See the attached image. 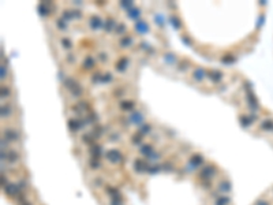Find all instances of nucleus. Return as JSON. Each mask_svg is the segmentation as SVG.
Here are the masks:
<instances>
[{
  "instance_id": "f257e3e1",
  "label": "nucleus",
  "mask_w": 273,
  "mask_h": 205,
  "mask_svg": "<svg viewBox=\"0 0 273 205\" xmlns=\"http://www.w3.org/2000/svg\"><path fill=\"white\" fill-rule=\"evenodd\" d=\"M129 122L130 123H133V125H137V126H142L144 125V122H145V116H144V114L141 112V111H133L131 112V115H130V118H129Z\"/></svg>"
},
{
  "instance_id": "f03ea898",
  "label": "nucleus",
  "mask_w": 273,
  "mask_h": 205,
  "mask_svg": "<svg viewBox=\"0 0 273 205\" xmlns=\"http://www.w3.org/2000/svg\"><path fill=\"white\" fill-rule=\"evenodd\" d=\"M216 174V168L213 166H205L202 171H201V178H202L204 181H209L212 179L213 177H215Z\"/></svg>"
},
{
  "instance_id": "7ed1b4c3",
  "label": "nucleus",
  "mask_w": 273,
  "mask_h": 205,
  "mask_svg": "<svg viewBox=\"0 0 273 205\" xmlns=\"http://www.w3.org/2000/svg\"><path fill=\"white\" fill-rule=\"evenodd\" d=\"M105 157H107L108 160H109L111 163H114V164H116V163H120V161H122V153H120L119 151H116V149H112V151L107 152Z\"/></svg>"
},
{
  "instance_id": "20e7f679",
  "label": "nucleus",
  "mask_w": 273,
  "mask_h": 205,
  "mask_svg": "<svg viewBox=\"0 0 273 205\" xmlns=\"http://www.w3.org/2000/svg\"><path fill=\"white\" fill-rule=\"evenodd\" d=\"M51 7H52V3H47V2L40 3V4H38V13L43 17L49 15V14H52L51 13Z\"/></svg>"
},
{
  "instance_id": "39448f33",
  "label": "nucleus",
  "mask_w": 273,
  "mask_h": 205,
  "mask_svg": "<svg viewBox=\"0 0 273 205\" xmlns=\"http://www.w3.org/2000/svg\"><path fill=\"white\" fill-rule=\"evenodd\" d=\"M205 77H206V71H205L202 67H197V69L193 71V79L195 82H201Z\"/></svg>"
},
{
  "instance_id": "423d86ee",
  "label": "nucleus",
  "mask_w": 273,
  "mask_h": 205,
  "mask_svg": "<svg viewBox=\"0 0 273 205\" xmlns=\"http://www.w3.org/2000/svg\"><path fill=\"white\" fill-rule=\"evenodd\" d=\"M208 77H209V79H210L213 84H219L220 81L223 79V73L221 71H217V70H215V71H209L208 73Z\"/></svg>"
},
{
  "instance_id": "0eeeda50",
  "label": "nucleus",
  "mask_w": 273,
  "mask_h": 205,
  "mask_svg": "<svg viewBox=\"0 0 273 205\" xmlns=\"http://www.w3.org/2000/svg\"><path fill=\"white\" fill-rule=\"evenodd\" d=\"M89 25H90V28L93 29V30H97V29H100V28H103V26H104L103 21L100 19V17H97V15H93V17L90 18V21H89Z\"/></svg>"
},
{
  "instance_id": "6e6552de",
  "label": "nucleus",
  "mask_w": 273,
  "mask_h": 205,
  "mask_svg": "<svg viewBox=\"0 0 273 205\" xmlns=\"http://www.w3.org/2000/svg\"><path fill=\"white\" fill-rule=\"evenodd\" d=\"M134 168H135V171H138V172H142V171H148L150 168V166H149L148 163H145V161L138 159L134 161Z\"/></svg>"
},
{
  "instance_id": "1a4fd4ad",
  "label": "nucleus",
  "mask_w": 273,
  "mask_h": 205,
  "mask_svg": "<svg viewBox=\"0 0 273 205\" xmlns=\"http://www.w3.org/2000/svg\"><path fill=\"white\" fill-rule=\"evenodd\" d=\"M202 163H204V157H202L201 155L195 153V155L191 156V160H190V166H193V170L197 168V167H200V166H202Z\"/></svg>"
},
{
  "instance_id": "9d476101",
  "label": "nucleus",
  "mask_w": 273,
  "mask_h": 205,
  "mask_svg": "<svg viewBox=\"0 0 273 205\" xmlns=\"http://www.w3.org/2000/svg\"><path fill=\"white\" fill-rule=\"evenodd\" d=\"M4 192H6V194L14 197V196L18 194V192H19V186H18V185H14V183H10V185L4 186Z\"/></svg>"
},
{
  "instance_id": "9b49d317",
  "label": "nucleus",
  "mask_w": 273,
  "mask_h": 205,
  "mask_svg": "<svg viewBox=\"0 0 273 205\" xmlns=\"http://www.w3.org/2000/svg\"><path fill=\"white\" fill-rule=\"evenodd\" d=\"M247 103H249V105H250V108L253 110V112H255V110H258V101H257V99L254 97V95H253V92H247Z\"/></svg>"
},
{
  "instance_id": "f8f14e48",
  "label": "nucleus",
  "mask_w": 273,
  "mask_h": 205,
  "mask_svg": "<svg viewBox=\"0 0 273 205\" xmlns=\"http://www.w3.org/2000/svg\"><path fill=\"white\" fill-rule=\"evenodd\" d=\"M90 153H92V156H93V159H100L101 157V155H103V148L100 146V145H97V144H93V146L90 148Z\"/></svg>"
},
{
  "instance_id": "ddd939ff",
  "label": "nucleus",
  "mask_w": 273,
  "mask_h": 205,
  "mask_svg": "<svg viewBox=\"0 0 273 205\" xmlns=\"http://www.w3.org/2000/svg\"><path fill=\"white\" fill-rule=\"evenodd\" d=\"M135 30L139 33V34H145V33L149 32V26H148V23H145V22L138 21V22H135Z\"/></svg>"
},
{
  "instance_id": "4468645a",
  "label": "nucleus",
  "mask_w": 273,
  "mask_h": 205,
  "mask_svg": "<svg viewBox=\"0 0 273 205\" xmlns=\"http://www.w3.org/2000/svg\"><path fill=\"white\" fill-rule=\"evenodd\" d=\"M127 64H129V59L123 56V58H120V59H119V60H118V63H116V70H118V71H120V73L126 71Z\"/></svg>"
},
{
  "instance_id": "2eb2a0df",
  "label": "nucleus",
  "mask_w": 273,
  "mask_h": 205,
  "mask_svg": "<svg viewBox=\"0 0 273 205\" xmlns=\"http://www.w3.org/2000/svg\"><path fill=\"white\" fill-rule=\"evenodd\" d=\"M4 133H6V137L10 141H18V140H19V133H18L17 130L7 129V130H4Z\"/></svg>"
},
{
  "instance_id": "dca6fc26",
  "label": "nucleus",
  "mask_w": 273,
  "mask_h": 205,
  "mask_svg": "<svg viewBox=\"0 0 273 205\" xmlns=\"http://www.w3.org/2000/svg\"><path fill=\"white\" fill-rule=\"evenodd\" d=\"M68 126H70L71 130L77 131V130H79L82 126H83V123H82V120H77V119H70V120H68Z\"/></svg>"
},
{
  "instance_id": "f3484780",
  "label": "nucleus",
  "mask_w": 273,
  "mask_h": 205,
  "mask_svg": "<svg viewBox=\"0 0 273 205\" xmlns=\"http://www.w3.org/2000/svg\"><path fill=\"white\" fill-rule=\"evenodd\" d=\"M82 66H83L85 70H90L94 67V59H93L92 56H86L83 59V62H82Z\"/></svg>"
},
{
  "instance_id": "a211bd4d",
  "label": "nucleus",
  "mask_w": 273,
  "mask_h": 205,
  "mask_svg": "<svg viewBox=\"0 0 273 205\" xmlns=\"http://www.w3.org/2000/svg\"><path fill=\"white\" fill-rule=\"evenodd\" d=\"M152 153H153V146L150 144H145L144 146L141 148V155L146 156V157H150Z\"/></svg>"
},
{
  "instance_id": "6ab92c4d",
  "label": "nucleus",
  "mask_w": 273,
  "mask_h": 205,
  "mask_svg": "<svg viewBox=\"0 0 273 205\" xmlns=\"http://www.w3.org/2000/svg\"><path fill=\"white\" fill-rule=\"evenodd\" d=\"M261 129H262V130H268V131L273 130V120H272V119H265V120L261 123Z\"/></svg>"
},
{
  "instance_id": "aec40b11",
  "label": "nucleus",
  "mask_w": 273,
  "mask_h": 205,
  "mask_svg": "<svg viewBox=\"0 0 273 205\" xmlns=\"http://www.w3.org/2000/svg\"><path fill=\"white\" fill-rule=\"evenodd\" d=\"M131 45H133V37L126 36V37H123V38L120 40V47H122V48L131 47Z\"/></svg>"
},
{
  "instance_id": "412c9836",
  "label": "nucleus",
  "mask_w": 273,
  "mask_h": 205,
  "mask_svg": "<svg viewBox=\"0 0 273 205\" xmlns=\"http://www.w3.org/2000/svg\"><path fill=\"white\" fill-rule=\"evenodd\" d=\"M104 29H105L107 32H111L112 29H116V22L109 18V19H107V22L104 23Z\"/></svg>"
},
{
  "instance_id": "4be33fe9",
  "label": "nucleus",
  "mask_w": 273,
  "mask_h": 205,
  "mask_svg": "<svg viewBox=\"0 0 273 205\" xmlns=\"http://www.w3.org/2000/svg\"><path fill=\"white\" fill-rule=\"evenodd\" d=\"M120 107H122V110H124V111H133L134 103L130 101V100H126V101H122V103H120Z\"/></svg>"
},
{
  "instance_id": "5701e85b",
  "label": "nucleus",
  "mask_w": 273,
  "mask_h": 205,
  "mask_svg": "<svg viewBox=\"0 0 273 205\" xmlns=\"http://www.w3.org/2000/svg\"><path fill=\"white\" fill-rule=\"evenodd\" d=\"M219 190H220V192H223V193L224 192H225V193L230 192V190H231V183L228 181H223L219 185Z\"/></svg>"
},
{
  "instance_id": "b1692460",
  "label": "nucleus",
  "mask_w": 273,
  "mask_h": 205,
  "mask_svg": "<svg viewBox=\"0 0 273 205\" xmlns=\"http://www.w3.org/2000/svg\"><path fill=\"white\" fill-rule=\"evenodd\" d=\"M228 204H230V198H228L227 196L219 197V198L216 200V202H215V205H228Z\"/></svg>"
},
{
  "instance_id": "393cba45",
  "label": "nucleus",
  "mask_w": 273,
  "mask_h": 205,
  "mask_svg": "<svg viewBox=\"0 0 273 205\" xmlns=\"http://www.w3.org/2000/svg\"><path fill=\"white\" fill-rule=\"evenodd\" d=\"M7 159L10 160L11 163H15L18 159H19V153L18 152H15V151H11L8 155H7Z\"/></svg>"
},
{
  "instance_id": "a878e982",
  "label": "nucleus",
  "mask_w": 273,
  "mask_h": 205,
  "mask_svg": "<svg viewBox=\"0 0 273 205\" xmlns=\"http://www.w3.org/2000/svg\"><path fill=\"white\" fill-rule=\"evenodd\" d=\"M150 130H152L150 125H142L141 127H139V134H141V136H146V134L150 133Z\"/></svg>"
},
{
  "instance_id": "bb28decb",
  "label": "nucleus",
  "mask_w": 273,
  "mask_h": 205,
  "mask_svg": "<svg viewBox=\"0 0 273 205\" xmlns=\"http://www.w3.org/2000/svg\"><path fill=\"white\" fill-rule=\"evenodd\" d=\"M139 13H141V10L139 8H133V10H130L129 11V18H131V19H137L138 17H139Z\"/></svg>"
},
{
  "instance_id": "cd10ccee",
  "label": "nucleus",
  "mask_w": 273,
  "mask_h": 205,
  "mask_svg": "<svg viewBox=\"0 0 273 205\" xmlns=\"http://www.w3.org/2000/svg\"><path fill=\"white\" fill-rule=\"evenodd\" d=\"M142 137H144V136H141L139 133L134 134V136H133V138H131L133 144H134V145H139V144H141V141H142Z\"/></svg>"
},
{
  "instance_id": "c85d7f7f",
  "label": "nucleus",
  "mask_w": 273,
  "mask_h": 205,
  "mask_svg": "<svg viewBox=\"0 0 273 205\" xmlns=\"http://www.w3.org/2000/svg\"><path fill=\"white\" fill-rule=\"evenodd\" d=\"M82 92H83V88H81V86H79V84H78L77 86L74 88L73 90H71V93H73L74 96H81V95H82Z\"/></svg>"
},
{
  "instance_id": "c756f323",
  "label": "nucleus",
  "mask_w": 273,
  "mask_h": 205,
  "mask_svg": "<svg viewBox=\"0 0 273 205\" xmlns=\"http://www.w3.org/2000/svg\"><path fill=\"white\" fill-rule=\"evenodd\" d=\"M10 114H11L10 107H8V105H3V107H2V116L6 118V116H8Z\"/></svg>"
},
{
  "instance_id": "7c9ffc66",
  "label": "nucleus",
  "mask_w": 273,
  "mask_h": 205,
  "mask_svg": "<svg viewBox=\"0 0 273 205\" xmlns=\"http://www.w3.org/2000/svg\"><path fill=\"white\" fill-rule=\"evenodd\" d=\"M240 120H242V125H243V126H249L250 123L253 122L251 118H250V116H245V115H242V116H240Z\"/></svg>"
},
{
  "instance_id": "2f4dec72",
  "label": "nucleus",
  "mask_w": 273,
  "mask_h": 205,
  "mask_svg": "<svg viewBox=\"0 0 273 205\" xmlns=\"http://www.w3.org/2000/svg\"><path fill=\"white\" fill-rule=\"evenodd\" d=\"M223 63H232L235 62V56H232V55H225L223 59H221Z\"/></svg>"
},
{
  "instance_id": "473e14b6",
  "label": "nucleus",
  "mask_w": 273,
  "mask_h": 205,
  "mask_svg": "<svg viewBox=\"0 0 273 205\" xmlns=\"http://www.w3.org/2000/svg\"><path fill=\"white\" fill-rule=\"evenodd\" d=\"M10 96V88L8 86H2V99L8 97Z\"/></svg>"
},
{
  "instance_id": "72a5a7b5",
  "label": "nucleus",
  "mask_w": 273,
  "mask_h": 205,
  "mask_svg": "<svg viewBox=\"0 0 273 205\" xmlns=\"http://www.w3.org/2000/svg\"><path fill=\"white\" fill-rule=\"evenodd\" d=\"M56 26H58L60 30H64V29L67 28V25H66V22L63 21V19H58L56 21Z\"/></svg>"
},
{
  "instance_id": "f704fd0d",
  "label": "nucleus",
  "mask_w": 273,
  "mask_h": 205,
  "mask_svg": "<svg viewBox=\"0 0 273 205\" xmlns=\"http://www.w3.org/2000/svg\"><path fill=\"white\" fill-rule=\"evenodd\" d=\"M62 43H63V47L67 48V49H70V48H73V43L68 40V38H62Z\"/></svg>"
},
{
  "instance_id": "c9c22d12",
  "label": "nucleus",
  "mask_w": 273,
  "mask_h": 205,
  "mask_svg": "<svg viewBox=\"0 0 273 205\" xmlns=\"http://www.w3.org/2000/svg\"><path fill=\"white\" fill-rule=\"evenodd\" d=\"M112 81V75L109 73H107V74H104V75L101 77V82H104V84H107V82H111Z\"/></svg>"
},
{
  "instance_id": "e433bc0d",
  "label": "nucleus",
  "mask_w": 273,
  "mask_h": 205,
  "mask_svg": "<svg viewBox=\"0 0 273 205\" xmlns=\"http://www.w3.org/2000/svg\"><path fill=\"white\" fill-rule=\"evenodd\" d=\"M73 11H68V10H66V11H63V18L64 19H73Z\"/></svg>"
},
{
  "instance_id": "4c0bfd02",
  "label": "nucleus",
  "mask_w": 273,
  "mask_h": 205,
  "mask_svg": "<svg viewBox=\"0 0 273 205\" xmlns=\"http://www.w3.org/2000/svg\"><path fill=\"white\" fill-rule=\"evenodd\" d=\"M111 205H123L120 197H112V202Z\"/></svg>"
},
{
  "instance_id": "58836bf2",
  "label": "nucleus",
  "mask_w": 273,
  "mask_h": 205,
  "mask_svg": "<svg viewBox=\"0 0 273 205\" xmlns=\"http://www.w3.org/2000/svg\"><path fill=\"white\" fill-rule=\"evenodd\" d=\"M171 21L174 22V26H175V28H176V29H179V28H180V26H182V23H180V22H179V19H178L176 17H171Z\"/></svg>"
},
{
  "instance_id": "ea45409f",
  "label": "nucleus",
  "mask_w": 273,
  "mask_h": 205,
  "mask_svg": "<svg viewBox=\"0 0 273 205\" xmlns=\"http://www.w3.org/2000/svg\"><path fill=\"white\" fill-rule=\"evenodd\" d=\"M124 30H126V26H124V25H123V23H120V25H119V26H118V28H116V29H115V32H116V33H118V34H120V33H123V32H124Z\"/></svg>"
},
{
  "instance_id": "a19ab883",
  "label": "nucleus",
  "mask_w": 273,
  "mask_h": 205,
  "mask_svg": "<svg viewBox=\"0 0 273 205\" xmlns=\"http://www.w3.org/2000/svg\"><path fill=\"white\" fill-rule=\"evenodd\" d=\"M120 6L123 7V8H127V10H129L130 7H133V2H122Z\"/></svg>"
},
{
  "instance_id": "79ce46f5",
  "label": "nucleus",
  "mask_w": 273,
  "mask_h": 205,
  "mask_svg": "<svg viewBox=\"0 0 273 205\" xmlns=\"http://www.w3.org/2000/svg\"><path fill=\"white\" fill-rule=\"evenodd\" d=\"M90 167H92V168H99V167H100V163L97 161L96 159H93V160H90Z\"/></svg>"
},
{
  "instance_id": "37998d69",
  "label": "nucleus",
  "mask_w": 273,
  "mask_h": 205,
  "mask_svg": "<svg viewBox=\"0 0 273 205\" xmlns=\"http://www.w3.org/2000/svg\"><path fill=\"white\" fill-rule=\"evenodd\" d=\"M6 77H7V67L2 66V81H4Z\"/></svg>"
},
{
  "instance_id": "c03bdc74",
  "label": "nucleus",
  "mask_w": 273,
  "mask_h": 205,
  "mask_svg": "<svg viewBox=\"0 0 273 205\" xmlns=\"http://www.w3.org/2000/svg\"><path fill=\"white\" fill-rule=\"evenodd\" d=\"M160 170V166H157V164H154V166L153 167H150V168H149L148 171L149 172H156V171H159Z\"/></svg>"
},
{
  "instance_id": "a18cd8bd",
  "label": "nucleus",
  "mask_w": 273,
  "mask_h": 205,
  "mask_svg": "<svg viewBox=\"0 0 273 205\" xmlns=\"http://www.w3.org/2000/svg\"><path fill=\"white\" fill-rule=\"evenodd\" d=\"M187 66H189V62L182 63V67H179V70H182V71H185V70H187Z\"/></svg>"
},
{
  "instance_id": "49530a36",
  "label": "nucleus",
  "mask_w": 273,
  "mask_h": 205,
  "mask_svg": "<svg viewBox=\"0 0 273 205\" xmlns=\"http://www.w3.org/2000/svg\"><path fill=\"white\" fill-rule=\"evenodd\" d=\"M74 60H75V58H74L73 54H71V55H67V62L70 63V62H74Z\"/></svg>"
},
{
  "instance_id": "de8ad7c7",
  "label": "nucleus",
  "mask_w": 273,
  "mask_h": 205,
  "mask_svg": "<svg viewBox=\"0 0 273 205\" xmlns=\"http://www.w3.org/2000/svg\"><path fill=\"white\" fill-rule=\"evenodd\" d=\"M257 205H269V202H268V201H265V200H260L257 202Z\"/></svg>"
},
{
  "instance_id": "09e8293b",
  "label": "nucleus",
  "mask_w": 273,
  "mask_h": 205,
  "mask_svg": "<svg viewBox=\"0 0 273 205\" xmlns=\"http://www.w3.org/2000/svg\"><path fill=\"white\" fill-rule=\"evenodd\" d=\"M100 59H101V60H107V54H100Z\"/></svg>"
},
{
  "instance_id": "8fccbe9b",
  "label": "nucleus",
  "mask_w": 273,
  "mask_h": 205,
  "mask_svg": "<svg viewBox=\"0 0 273 205\" xmlns=\"http://www.w3.org/2000/svg\"><path fill=\"white\" fill-rule=\"evenodd\" d=\"M22 205H30V204H28V202H25V204H22Z\"/></svg>"
}]
</instances>
